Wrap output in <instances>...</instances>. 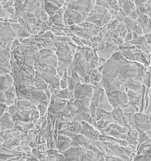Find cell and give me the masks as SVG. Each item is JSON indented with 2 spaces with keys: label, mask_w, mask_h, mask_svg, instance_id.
Returning <instances> with one entry per match:
<instances>
[{
  "label": "cell",
  "mask_w": 151,
  "mask_h": 161,
  "mask_svg": "<svg viewBox=\"0 0 151 161\" xmlns=\"http://www.w3.org/2000/svg\"><path fill=\"white\" fill-rule=\"evenodd\" d=\"M14 79L9 74L1 75V91L6 92L8 89L13 85Z\"/></svg>",
  "instance_id": "obj_1"
},
{
  "label": "cell",
  "mask_w": 151,
  "mask_h": 161,
  "mask_svg": "<svg viewBox=\"0 0 151 161\" xmlns=\"http://www.w3.org/2000/svg\"><path fill=\"white\" fill-rule=\"evenodd\" d=\"M7 105L5 103L1 104V117H2L4 115V113L6 111Z\"/></svg>",
  "instance_id": "obj_2"
},
{
  "label": "cell",
  "mask_w": 151,
  "mask_h": 161,
  "mask_svg": "<svg viewBox=\"0 0 151 161\" xmlns=\"http://www.w3.org/2000/svg\"><path fill=\"white\" fill-rule=\"evenodd\" d=\"M6 96L5 93L1 91V103H6Z\"/></svg>",
  "instance_id": "obj_3"
},
{
  "label": "cell",
  "mask_w": 151,
  "mask_h": 161,
  "mask_svg": "<svg viewBox=\"0 0 151 161\" xmlns=\"http://www.w3.org/2000/svg\"><path fill=\"white\" fill-rule=\"evenodd\" d=\"M6 10H7L8 12H9L10 14H11L12 15H14L15 14V8L14 7H12V6L10 7L8 9H6Z\"/></svg>",
  "instance_id": "obj_4"
}]
</instances>
